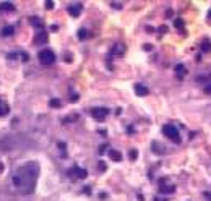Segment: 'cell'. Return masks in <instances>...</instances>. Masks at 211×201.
Masks as SVG:
<instances>
[{"instance_id":"8fae6325","label":"cell","mask_w":211,"mask_h":201,"mask_svg":"<svg viewBox=\"0 0 211 201\" xmlns=\"http://www.w3.org/2000/svg\"><path fill=\"white\" fill-rule=\"evenodd\" d=\"M174 28H177L180 33H184L185 31V25H184V20L182 18H177V20H174Z\"/></svg>"},{"instance_id":"9a60e30c","label":"cell","mask_w":211,"mask_h":201,"mask_svg":"<svg viewBox=\"0 0 211 201\" xmlns=\"http://www.w3.org/2000/svg\"><path fill=\"white\" fill-rule=\"evenodd\" d=\"M123 52H125V47H123V44H117V46L112 49V54H115V55H122Z\"/></svg>"},{"instance_id":"4fadbf2b","label":"cell","mask_w":211,"mask_h":201,"mask_svg":"<svg viewBox=\"0 0 211 201\" xmlns=\"http://www.w3.org/2000/svg\"><path fill=\"white\" fill-rule=\"evenodd\" d=\"M109 158L112 160H117V162H119V160H122V154L119 151H115V149H110L109 151Z\"/></svg>"},{"instance_id":"603a6c76","label":"cell","mask_w":211,"mask_h":201,"mask_svg":"<svg viewBox=\"0 0 211 201\" xmlns=\"http://www.w3.org/2000/svg\"><path fill=\"white\" fill-rule=\"evenodd\" d=\"M46 8H47V10H52V8H54V2L47 0V2H46Z\"/></svg>"},{"instance_id":"44dd1931","label":"cell","mask_w":211,"mask_h":201,"mask_svg":"<svg viewBox=\"0 0 211 201\" xmlns=\"http://www.w3.org/2000/svg\"><path fill=\"white\" fill-rule=\"evenodd\" d=\"M128 158H130V160H135L138 158V151L137 149H130V154H128Z\"/></svg>"},{"instance_id":"52a82bcc","label":"cell","mask_w":211,"mask_h":201,"mask_svg":"<svg viewBox=\"0 0 211 201\" xmlns=\"http://www.w3.org/2000/svg\"><path fill=\"white\" fill-rule=\"evenodd\" d=\"M70 175H77L78 178H86L88 177V172L85 170V169H80V167H73L70 170Z\"/></svg>"},{"instance_id":"8992f818","label":"cell","mask_w":211,"mask_h":201,"mask_svg":"<svg viewBox=\"0 0 211 201\" xmlns=\"http://www.w3.org/2000/svg\"><path fill=\"white\" fill-rule=\"evenodd\" d=\"M81 11H83V5H81V3H71V5L68 7V13L73 18L80 16V15H81Z\"/></svg>"},{"instance_id":"5bb4252c","label":"cell","mask_w":211,"mask_h":201,"mask_svg":"<svg viewBox=\"0 0 211 201\" xmlns=\"http://www.w3.org/2000/svg\"><path fill=\"white\" fill-rule=\"evenodd\" d=\"M153 149L156 154H164L166 152V148L162 146V144H159V143H153Z\"/></svg>"},{"instance_id":"cb8c5ba5","label":"cell","mask_w":211,"mask_h":201,"mask_svg":"<svg viewBox=\"0 0 211 201\" xmlns=\"http://www.w3.org/2000/svg\"><path fill=\"white\" fill-rule=\"evenodd\" d=\"M110 5H112L114 8H117V10H120V8H122V3H117V2H112Z\"/></svg>"},{"instance_id":"f1b7e54d","label":"cell","mask_w":211,"mask_h":201,"mask_svg":"<svg viewBox=\"0 0 211 201\" xmlns=\"http://www.w3.org/2000/svg\"><path fill=\"white\" fill-rule=\"evenodd\" d=\"M205 92H208V94L211 92V84H208V88H205Z\"/></svg>"},{"instance_id":"30bf717a","label":"cell","mask_w":211,"mask_h":201,"mask_svg":"<svg viewBox=\"0 0 211 201\" xmlns=\"http://www.w3.org/2000/svg\"><path fill=\"white\" fill-rule=\"evenodd\" d=\"M10 112V107H8V104H5L3 102V99H0V117H5L7 114Z\"/></svg>"},{"instance_id":"277c9868","label":"cell","mask_w":211,"mask_h":201,"mask_svg":"<svg viewBox=\"0 0 211 201\" xmlns=\"http://www.w3.org/2000/svg\"><path fill=\"white\" fill-rule=\"evenodd\" d=\"M107 114H109V109H106V107H94V109H91V115L98 122H102L107 117Z\"/></svg>"},{"instance_id":"4316f807","label":"cell","mask_w":211,"mask_h":201,"mask_svg":"<svg viewBox=\"0 0 211 201\" xmlns=\"http://www.w3.org/2000/svg\"><path fill=\"white\" fill-rule=\"evenodd\" d=\"M99 169H101V170H106V166H104V162H99Z\"/></svg>"},{"instance_id":"3957f363","label":"cell","mask_w":211,"mask_h":201,"mask_svg":"<svg viewBox=\"0 0 211 201\" xmlns=\"http://www.w3.org/2000/svg\"><path fill=\"white\" fill-rule=\"evenodd\" d=\"M39 62L42 65H52L55 62V54L50 49H42L39 52Z\"/></svg>"},{"instance_id":"7a4b0ae2","label":"cell","mask_w":211,"mask_h":201,"mask_svg":"<svg viewBox=\"0 0 211 201\" xmlns=\"http://www.w3.org/2000/svg\"><path fill=\"white\" fill-rule=\"evenodd\" d=\"M162 133H164V136L169 138L170 141L180 143V133H179V130L174 125H164L162 127Z\"/></svg>"},{"instance_id":"d4e9b609","label":"cell","mask_w":211,"mask_h":201,"mask_svg":"<svg viewBox=\"0 0 211 201\" xmlns=\"http://www.w3.org/2000/svg\"><path fill=\"white\" fill-rule=\"evenodd\" d=\"M203 195H205V198L208 200V201H211V191H205Z\"/></svg>"},{"instance_id":"83f0119b","label":"cell","mask_w":211,"mask_h":201,"mask_svg":"<svg viewBox=\"0 0 211 201\" xmlns=\"http://www.w3.org/2000/svg\"><path fill=\"white\" fill-rule=\"evenodd\" d=\"M167 31V28L166 26H162V28H159V33H166Z\"/></svg>"},{"instance_id":"5b68a950","label":"cell","mask_w":211,"mask_h":201,"mask_svg":"<svg viewBox=\"0 0 211 201\" xmlns=\"http://www.w3.org/2000/svg\"><path fill=\"white\" fill-rule=\"evenodd\" d=\"M159 191H161L162 195H170V193L176 191V185L169 183L167 180H161V182H159Z\"/></svg>"},{"instance_id":"7402d4cb","label":"cell","mask_w":211,"mask_h":201,"mask_svg":"<svg viewBox=\"0 0 211 201\" xmlns=\"http://www.w3.org/2000/svg\"><path fill=\"white\" fill-rule=\"evenodd\" d=\"M50 107H60V100L59 99H50Z\"/></svg>"},{"instance_id":"ac0fdd59","label":"cell","mask_w":211,"mask_h":201,"mask_svg":"<svg viewBox=\"0 0 211 201\" xmlns=\"http://www.w3.org/2000/svg\"><path fill=\"white\" fill-rule=\"evenodd\" d=\"M200 47H201V50H203V52H211V42L208 41V39H205V41L201 42V46H200Z\"/></svg>"},{"instance_id":"ba28073f","label":"cell","mask_w":211,"mask_h":201,"mask_svg":"<svg viewBox=\"0 0 211 201\" xmlns=\"http://www.w3.org/2000/svg\"><path fill=\"white\" fill-rule=\"evenodd\" d=\"M135 94L137 96H146L148 94V88L143 84H135Z\"/></svg>"},{"instance_id":"2e32d148","label":"cell","mask_w":211,"mask_h":201,"mask_svg":"<svg viewBox=\"0 0 211 201\" xmlns=\"http://www.w3.org/2000/svg\"><path fill=\"white\" fill-rule=\"evenodd\" d=\"M13 33H15V28H13V26H5V28H2V36H5V38H7V36H11Z\"/></svg>"},{"instance_id":"6da1fadb","label":"cell","mask_w":211,"mask_h":201,"mask_svg":"<svg viewBox=\"0 0 211 201\" xmlns=\"http://www.w3.org/2000/svg\"><path fill=\"white\" fill-rule=\"evenodd\" d=\"M38 175H39V166L36 162H28L17 170V174L13 177V183L23 193H33Z\"/></svg>"},{"instance_id":"9c48e42d","label":"cell","mask_w":211,"mask_h":201,"mask_svg":"<svg viewBox=\"0 0 211 201\" xmlns=\"http://www.w3.org/2000/svg\"><path fill=\"white\" fill-rule=\"evenodd\" d=\"M47 39H49V36H47L46 33H39V34H36L34 42H36V44H46Z\"/></svg>"},{"instance_id":"f546056e","label":"cell","mask_w":211,"mask_h":201,"mask_svg":"<svg viewBox=\"0 0 211 201\" xmlns=\"http://www.w3.org/2000/svg\"><path fill=\"white\" fill-rule=\"evenodd\" d=\"M208 20H209V21H211V10L208 11Z\"/></svg>"},{"instance_id":"484cf974","label":"cell","mask_w":211,"mask_h":201,"mask_svg":"<svg viewBox=\"0 0 211 201\" xmlns=\"http://www.w3.org/2000/svg\"><path fill=\"white\" fill-rule=\"evenodd\" d=\"M151 47H153L151 44H145V46H143V49H145V50H151Z\"/></svg>"},{"instance_id":"7c38bea8","label":"cell","mask_w":211,"mask_h":201,"mask_svg":"<svg viewBox=\"0 0 211 201\" xmlns=\"http://www.w3.org/2000/svg\"><path fill=\"white\" fill-rule=\"evenodd\" d=\"M0 10H5V11H15V5L10 2H2L0 3Z\"/></svg>"},{"instance_id":"e0dca14e","label":"cell","mask_w":211,"mask_h":201,"mask_svg":"<svg viewBox=\"0 0 211 201\" xmlns=\"http://www.w3.org/2000/svg\"><path fill=\"white\" fill-rule=\"evenodd\" d=\"M176 71H177V76H179V78H182V76L187 73L185 67H184V65H180V63H179V65H176Z\"/></svg>"},{"instance_id":"ffe728a7","label":"cell","mask_w":211,"mask_h":201,"mask_svg":"<svg viewBox=\"0 0 211 201\" xmlns=\"http://www.w3.org/2000/svg\"><path fill=\"white\" fill-rule=\"evenodd\" d=\"M86 38H88V31H86V29H80L78 31V39H80V41H85Z\"/></svg>"},{"instance_id":"d6986e66","label":"cell","mask_w":211,"mask_h":201,"mask_svg":"<svg viewBox=\"0 0 211 201\" xmlns=\"http://www.w3.org/2000/svg\"><path fill=\"white\" fill-rule=\"evenodd\" d=\"M29 20H31V25H33V26H38V28H42V26H44V25H42V21H41V20H39V18H36V16H31Z\"/></svg>"}]
</instances>
